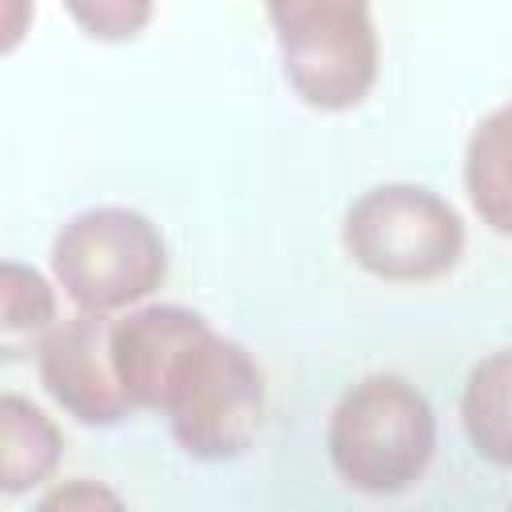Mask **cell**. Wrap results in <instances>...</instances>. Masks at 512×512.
I'll list each match as a JSON object with an SVG mask.
<instances>
[{
  "mask_svg": "<svg viewBox=\"0 0 512 512\" xmlns=\"http://www.w3.org/2000/svg\"><path fill=\"white\" fill-rule=\"evenodd\" d=\"M112 364L132 408L164 412L176 444L196 460H232L260 432L256 360L192 308L148 304L116 320Z\"/></svg>",
  "mask_w": 512,
  "mask_h": 512,
  "instance_id": "obj_1",
  "label": "cell"
},
{
  "mask_svg": "<svg viewBox=\"0 0 512 512\" xmlns=\"http://www.w3.org/2000/svg\"><path fill=\"white\" fill-rule=\"evenodd\" d=\"M436 452L428 396L392 372L356 380L328 420V460L336 476L368 496L412 488Z\"/></svg>",
  "mask_w": 512,
  "mask_h": 512,
  "instance_id": "obj_2",
  "label": "cell"
},
{
  "mask_svg": "<svg viewBox=\"0 0 512 512\" xmlns=\"http://www.w3.org/2000/svg\"><path fill=\"white\" fill-rule=\"evenodd\" d=\"M284 76L292 92L320 108H356L380 68V40L368 0H268Z\"/></svg>",
  "mask_w": 512,
  "mask_h": 512,
  "instance_id": "obj_3",
  "label": "cell"
},
{
  "mask_svg": "<svg viewBox=\"0 0 512 512\" xmlns=\"http://www.w3.org/2000/svg\"><path fill=\"white\" fill-rule=\"evenodd\" d=\"M56 284L88 312H116L152 296L168 272L160 228L120 204L76 212L52 240Z\"/></svg>",
  "mask_w": 512,
  "mask_h": 512,
  "instance_id": "obj_4",
  "label": "cell"
},
{
  "mask_svg": "<svg viewBox=\"0 0 512 512\" xmlns=\"http://www.w3.org/2000/svg\"><path fill=\"white\" fill-rule=\"evenodd\" d=\"M348 256L380 280L420 284L452 272L464 256V220L432 188L380 184L344 216Z\"/></svg>",
  "mask_w": 512,
  "mask_h": 512,
  "instance_id": "obj_5",
  "label": "cell"
},
{
  "mask_svg": "<svg viewBox=\"0 0 512 512\" xmlns=\"http://www.w3.org/2000/svg\"><path fill=\"white\" fill-rule=\"evenodd\" d=\"M112 316L80 308L76 316L48 328L40 340V380L48 396L76 416L80 424H120L132 408V400L120 388L116 364H112Z\"/></svg>",
  "mask_w": 512,
  "mask_h": 512,
  "instance_id": "obj_6",
  "label": "cell"
},
{
  "mask_svg": "<svg viewBox=\"0 0 512 512\" xmlns=\"http://www.w3.org/2000/svg\"><path fill=\"white\" fill-rule=\"evenodd\" d=\"M60 428L28 396H0V496H24L60 468Z\"/></svg>",
  "mask_w": 512,
  "mask_h": 512,
  "instance_id": "obj_7",
  "label": "cell"
},
{
  "mask_svg": "<svg viewBox=\"0 0 512 512\" xmlns=\"http://www.w3.org/2000/svg\"><path fill=\"white\" fill-rule=\"evenodd\" d=\"M56 324V292L32 264L0 260V360H24Z\"/></svg>",
  "mask_w": 512,
  "mask_h": 512,
  "instance_id": "obj_8",
  "label": "cell"
},
{
  "mask_svg": "<svg viewBox=\"0 0 512 512\" xmlns=\"http://www.w3.org/2000/svg\"><path fill=\"white\" fill-rule=\"evenodd\" d=\"M508 388H512V356L504 348L484 356L472 368L468 388H464V428H468V440L496 468H504L512 460V404H508Z\"/></svg>",
  "mask_w": 512,
  "mask_h": 512,
  "instance_id": "obj_9",
  "label": "cell"
},
{
  "mask_svg": "<svg viewBox=\"0 0 512 512\" xmlns=\"http://www.w3.org/2000/svg\"><path fill=\"white\" fill-rule=\"evenodd\" d=\"M464 180L476 212L488 220L492 232L512 228V192H508V112L496 108L488 120L476 124L468 140Z\"/></svg>",
  "mask_w": 512,
  "mask_h": 512,
  "instance_id": "obj_10",
  "label": "cell"
},
{
  "mask_svg": "<svg viewBox=\"0 0 512 512\" xmlns=\"http://www.w3.org/2000/svg\"><path fill=\"white\" fill-rule=\"evenodd\" d=\"M64 8L92 40L120 44L148 28L156 0H64Z\"/></svg>",
  "mask_w": 512,
  "mask_h": 512,
  "instance_id": "obj_11",
  "label": "cell"
},
{
  "mask_svg": "<svg viewBox=\"0 0 512 512\" xmlns=\"http://www.w3.org/2000/svg\"><path fill=\"white\" fill-rule=\"evenodd\" d=\"M32 12H36L32 0H0V56L24 44L32 28Z\"/></svg>",
  "mask_w": 512,
  "mask_h": 512,
  "instance_id": "obj_12",
  "label": "cell"
},
{
  "mask_svg": "<svg viewBox=\"0 0 512 512\" xmlns=\"http://www.w3.org/2000/svg\"><path fill=\"white\" fill-rule=\"evenodd\" d=\"M76 504H120L112 492H104V488H92V484H84V480H76V484H68V488H60V492H52V496H44V508H76Z\"/></svg>",
  "mask_w": 512,
  "mask_h": 512,
  "instance_id": "obj_13",
  "label": "cell"
}]
</instances>
